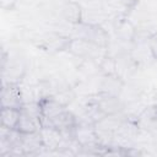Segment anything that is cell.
Returning <instances> with one entry per match:
<instances>
[{"label":"cell","instance_id":"8992f818","mask_svg":"<svg viewBox=\"0 0 157 157\" xmlns=\"http://www.w3.org/2000/svg\"><path fill=\"white\" fill-rule=\"evenodd\" d=\"M39 132H40L42 141H43L45 150L54 152L60 147L61 141H63L61 131H59L58 129H55L53 126H42Z\"/></svg>","mask_w":157,"mask_h":157},{"label":"cell","instance_id":"7a4b0ae2","mask_svg":"<svg viewBox=\"0 0 157 157\" xmlns=\"http://www.w3.org/2000/svg\"><path fill=\"white\" fill-rule=\"evenodd\" d=\"M23 99L17 83H5L1 90V108H16L21 109Z\"/></svg>","mask_w":157,"mask_h":157},{"label":"cell","instance_id":"9c48e42d","mask_svg":"<svg viewBox=\"0 0 157 157\" xmlns=\"http://www.w3.org/2000/svg\"><path fill=\"white\" fill-rule=\"evenodd\" d=\"M99 47L88 42V40H85V39H81V38H75L72 39L71 42H69V49L71 53H74L75 55H78V56H86V55H92L96 49H98Z\"/></svg>","mask_w":157,"mask_h":157},{"label":"cell","instance_id":"8fae6325","mask_svg":"<svg viewBox=\"0 0 157 157\" xmlns=\"http://www.w3.org/2000/svg\"><path fill=\"white\" fill-rule=\"evenodd\" d=\"M42 126H43V124L40 121L36 120L34 118L29 117L28 114H26V113H23L21 110L20 119H18V123H17V126H16V129L20 132H34V131H39L42 129Z\"/></svg>","mask_w":157,"mask_h":157},{"label":"cell","instance_id":"5bb4252c","mask_svg":"<svg viewBox=\"0 0 157 157\" xmlns=\"http://www.w3.org/2000/svg\"><path fill=\"white\" fill-rule=\"evenodd\" d=\"M52 97H54L59 103H61L64 107H67L75 98V94L72 93V91L70 90H59L56 91L54 94H52Z\"/></svg>","mask_w":157,"mask_h":157},{"label":"cell","instance_id":"6da1fadb","mask_svg":"<svg viewBox=\"0 0 157 157\" xmlns=\"http://www.w3.org/2000/svg\"><path fill=\"white\" fill-rule=\"evenodd\" d=\"M76 32H77V38L88 40L98 47H104L107 43V34L101 28V26H92L87 25L83 22L75 23Z\"/></svg>","mask_w":157,"mask_h":157},{"label":"cell","instance_id":"3957f363","mask_svg":"<svg viewBox=\"0 0 157 157\" xmlns=\"http://www.w3.org/2000/svg\"><path fill=\"white\" fill-rule=\"evenodd\" d=\"M74 137L82 148H94L99 146L94 125H76L74 129Z\"/></svg>","mask_w":157,"mask_h":157},{"label":"cell","instance_id":"4fadbf2b","mask_svg":"<svg viewBox=\"0 0 157 157\" xmlns=\"http://www.w3.org/2000/svg\"><path fill=\"white\" fill-rule=\"evenodd\" d=\"M81 11H82V7H80L78 4L67 2L63 7V16L69 22L78 23V22H81Z\"/></svg>","mask_w":157,"mask_h":157},{"label":"cell","instance_id":"5b68a950","mask_svg":"<svg viewBox=\"0 0 157 157\" xmlns=\"http://www.w3.org/2000/svg\"><path fill=\"white\" fill-rule=\"evenodd\" d=\"M21 147L25 155H39L40 150L44 148L40 132H21Z\"/></svg>","mask_w":157,"mask_h":157},{"label":"cell","instance_id":"e0dca14e","mask_svg":"<svg viewBox=\"0 0 157 157\" xmlns=\"http://www.w3.org/2000/svg\"><path fill=\"white\" fill-rule=\"evenodd\" d=\"M120 1H121V2H123V4H124L126 7H128V9L132 7V6H134V5L137 2V0H120Z\"/></svg>","mask_w":157,"mask_h":157},{"label":"cell","instance_id":"52a82bcc","mask_svg":"<svg viewBox=\"0 0 157 157\" xmlns=\"http://www.w3.org/2000/svg\"><path fill=\"white\" fill-rule=\"evenodd\" d=\"M107 17L108 15L104 11V9H98L94 6L82 7L81 11V22L92 26H101V23L104 22Z\"/></svg>","mask_w":157,"mask_h":157},{"label":"cell","instance_id":"30bf717a","mask_svg":"<svg viewBox=\"0 0 157 157\" xmlns=\"http://www.w3.org/2000/svg\"><path fill=\"white\" fill-rule=\"evenodd\" d=\"M96 103L105 114H117L121 110V107H123L119 99L115 96H112L109 93H105L103 98L97 99Z\"/></svg>","mask_w":157,"mask_h":157},{"label":"cell","instance_id":"7c38bea8","mask_svg":"<svg viewBox=\"0 0 157 157\" xmlns=\"http://www.w3.org/2000/svg\"><path fill=\"white\" fill-rule=\"evenodd\" d=\"M21 110L16 108H1V125L9 129H16Z\"/></svg>","mask_w":157,"mask_h":157},{"label":"cell","instance_id":"277c9868","mask_svg":"<svg viewBox=\"0 0 157 157\" xmlns=\"http://www.w3.org/2000/svg\"><path fill=\"white\" fill-rule=\"evenodd\" d=\"M43 126H53L55 129H58L59 131L63 132H69V131H72L76 126V118H75V114L69 110V109H65L63 110L61 113H59L58 115H55L54 118L49 119V120H45L43 123Z\"/></svg>","mask_w":157,"mask_h":157},{"label":"cell","instance_id":"ba28073f","mask_svg":"<svg viewBox=\"0 0 157 157\" xmlns=\"http://www.w3.org/2000/svg\"><path fill=\"white\" fill-rule=\"evenodd\" d=\"M40 105H42V113H43V123L45 120L54 118L55 115H58L59 113H61L63 110L66 109V107H64L61 103H59L52 96L43 98L40 101Z\"/></svg>","mask_w":157,"mask_h":157},{"label":"cell","instance_id":"2e32d148","mask_svg":"<svg viewBox=\"0 0 157 157\" xmlns=\"http://www.w3.org/2000/svg\"><path fill=\"white\" fill-rule=\"evenodd\" d=\"M16 0H1V6L2 9H11L15 5Z\"/></svg>","mask_w":157,"mask_h":157},{"label":"cell","instance_id":"9a60e30c","mask_svg":"<svg viewBox=\"0 0 157 157\" xmlns=\"http://www.w3.org/2000/svg\"><path fill=\"white\" fill-rule=\"evenodd\" d=\"M148 48H150V52L152 54V56L155 59H157V33L152 34L150 37V40H148Z\"/></svg>","mask_w":157,"mask_h":157}]
</instances>
